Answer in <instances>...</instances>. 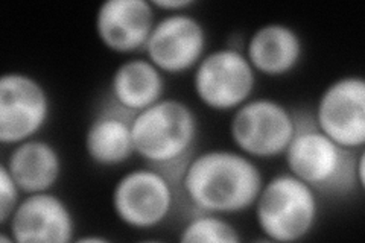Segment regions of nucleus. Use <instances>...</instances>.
Listing matches in <instances>:
<instances>
[{
    "instance_id": "1",
    "label": "nucleus",
    "mask_w": 365,
    "mask_h": 243,
    "mask_svg": "<svg viewBox=\"0 0 365 243\" xmlns=\"http://www.w3.org/2000/svg\"><path fill=\"white\" fill-rule=\"evenodd\" d=\"M264 177L253 158L239 150L210 149L193 155L180 181L187 212L236 214L255 207Z\"/></svg>"
},
{
    "instance_id": "2",
    "label": "nucleus",
    "mask_w": 365,
    "mask_h": 243,
    "mask_svg": "<svg viewBox=\"0 0 365 243\" xmlns=\"http://www.w3.org/2000/svg\"><path fill=\"white\" fill-rule=\"evenodd\" d=\"M200 122L186 102L163 98L135 114L133 122L134 152L148 167L155 169L180 187L189 161L195 155Z\"/></svg>"
},
{
    "instance_id": "3",
    "label": "nucleus",
    "mask_w": 365,
    "mask_h": 243,
    "mask_svg": "<svg viewBox=\"0 0 365 243\" xmlns=\"http://www.w3.org/2000/svg\"><path fill=\"white\" fill-rule=\"evenodd\" d=\"M294 115L295 131L283 154L288 172L318 195L344 198L361 190L355 170L359 150L342 148L327 137L309 111L294 110Z\"/></svg>"
},
{
    "instance_id": "4",
    "label": "nucleus",
    "mask_w": 365,
    "mask_h": 243,
    "mask_svg": "<svg viewBox=\"0 0 365 243\" xmlns=\"http://www.w3.org/2000/svg\"><path fill=\"white\" fill-rule=\"evenodd\" d=\"M256 221L268 240L291 243L312 233L319 214L318 193L292 173L264 182L255 202Z\"/></svg>"
},
{
    "instance_id": "5",
    "label": "nucleus",
    "mask_w": 365,
    "mask_h": 243,
    "mask_svg": "<svg viewBox=\"0 0 365 243\" xmlns=\"http://www.w3.org/2000/svg\"><path fill=\"white\" fill-rule=\"evenodd\" d=\"M180 202L174 184L163 173L148 166L122 175L111 195L114 214L123 225L134 229L160 227Z\"/></svg>"
},
{
    "instance_id": "6",
    "label": "nucleus",
    "mask_w": 365,
    "mask_h": 243,
    "mask_svg": "<svg viewBox=\"0 0 365 243\" xmlns=\"http://www.w3.org/2000/svg\"><path fill=\"white\" fill-rule=\"evenodd\" d=\"M294 131V110L271 98H251L233 111L230 122V137L239 152L259 160L283 155Z\"/></svg>"
},
{
    "instance_id": "7",
    "label": "nucleus",
    "mask_w": 365,
    "mask_h": 243,
    "mask_svg": "<svg viewBox=\"0 0 365 243\" xmlns=\"http://www.w3.org/2000/svg\"><path fill=\"white\" fill-rule=\"evenodd\" d=\"M257 73L242 49L227 46L205 53L193 73V91L204 107L218 113L235 111L251 99Z\"/></svg>"
},
{
    "instance_id": "8",
    "label": "nucleus",
    "mask_w": 365,
    "mask_h": 243,
    "mask_svg": "<svg viewBox=\"0 0 365 243\" xmlns=\"http://www.w3.org/2000/svg\"><path fill=\"white\" fill-rule=\"evenodd\" d=\"M51 115V98L38 79L9 72L0 78V143L16 146L36 138Z\"/></svg>"
},
{
    "instance_id": "9",
    "label": "nucleus",
    "mask_w": 365,
    "mask_h": 243,
    "mask_svg": "<svg viewBox=\"0 0 365 243\" xmlns=\"http://www.w3.org/2000/svg\"><path fill=\"white\" fill-rule=\"evenodd\" d=\"M315 123L339 146L361 150L365 145V81L349 75L330 83L319 95Z\"/></svg>"
},
{
    "instance_id": "10",
    "label": "nucleus",
    "mask_w": 365,
    "mask_h": 243,
    "mask_svg": "<svg viewBox=\"0 0 365 243\" xmlns=\"http://www.w3.org/2000/svg\"><path fill=\"white\" fill-rule=\"evenodd\" d=\"M207 48V31L187 13L168 14L155 21L145 46L146 58L160 72L180 75L198 66Z\"/></svg>"
},
{
    "instance_id": "11",
    "label": "nucleus",
    "mask_w": 365,
    "mask_h": 243,
    "mask_svg": "<svg viewBox=\"0 0 365 243\" xmlns=\"http://www.w3.org/2000/svg\"><path fill=\"white\" fill-rule=\"evenodd\" d=\"M8 224L17 243H68L75 236L72 210L51 192L26 195Z\"/></svg>"
},
{
    "instance_id": "12",
    "label": "nucleus",
    "mask_w": 365,
    "mask_h": 243,
    "mask_svg": "<svg viewBox=\"0 0 365 243\" xmlns=\"http://www.w3.org/2000/svg\"><path fill=\"white\" fill-rule=\"evenodd\" d=\"M155 21L148 0H107L98 8L95 29L108 51L130 55L145 51Z\"/></svg>"
},
{
    "instance_id": "13",
    "label": "nucleus",
    "mask_w": 365,
    "mask_h": 243,
    "mask_svg": "<svg viewBox=\"0 0 365 243\" xmlns=\"http://www.w3.org/2000/svg\"><path fill=\"white\" fill-rule=\"evenodd\" d=\"M135 114L114 102L110 95L91 118L84 138L88 158L102 167L127 163L135 154L133 122Z\"/></svg>"
},
{
    "instance_id": "14",
    "label": "nucleus",
    "mask_w": 365,
    "mask_h": 243,
    "mask_svg": "<svg viewBox=\"0 0 365 243\" xmlns=\"http://www.w3.org/2000/svg\"><path fill=\"white\" fill-rule=\"evenodd\" d=\"M304 52L300 33L284 23H267L257 28L247 41L245 56L256 73L269 78L295 71Z\"/></svg>"
},
{
    "instance_id": "15",
    "label": "nucleus",
    "mask_w": 365,
    "mask_h": 243,
    "mask_svg": "<svg viewBox=\"0 0 365 243\" xmlns=\"http://www.w3.org/2000/svg\"><path fill=\"white\" fill-rule=\"evenodd\" d=\"M4 163L20 190L26 195L49 192L58 182L63 170L58 150L40 138L16 145Z\"/></svg>"
},
{
    "instance_id": "16",
    "label": "nucleus",
    "mask_w": 365,
    "mask_h": 243,
    "mask_svg": "<svg viewBox=\"0 0 365 243\" xmlns=\"http://www.w3.org/2000/svg\"><path fill=\"white\" fill-rule=\"evenodd\" d=\"M163 95V73L148 58L123 61L111 76L110 98L134 114L153 107Z\"/></svg>"
},
{
    "instance_id": "17",
    "label": "nucleus",
    "mask_w": 365,
    "mask_h": 243,
    "mask_svg": "<svg viewBox=\"0 0 365 243\" xmlns=\"http://www.w3.org/2000/svg\"><path fill=\"white\" fill-rule=\"evenodd\" d=\"M180 242L187 243H239V231L222 214L205 212H187L180 231Z\"/></svg>"
},
{
    "instance_id": "18",
    "label": "nucleus",
    "mask_w": 365,
    "mask_h": 243,
    "mask_svg": "<svg viewBox=\"0 0 365 243\" xmlns=\"http://www.w3.org/2000/svg\"><path fill=\"white\" fill-rule=\"evenodd\" d=\"M20 187L11 175L6 165H0V224L6 225L20 204Z\"/></svg>"
},
{
    "instance_id": "19",
    "label": "nucleus",
    "mask_w": 365,
    "mask_h": 243,
    "mask_svg": "<svg viewBox=\"0 0 365 243\" xmlns=\"http://www.w3.org/2000/svg\"><path fill=\"white\" fill-rule=\"evenodd\" d=\"M153 6L155 9L168 11L169 14L177 13H186V9L195 5V0H153Z\"/></svg>"
},
{
    "instance_id": "20",
    "label": "nucleus",
    "mask_w": 365,
    "mask_h": 243,
    "mask_svg": "<svg viewBox=\"0 0 365 243\" xmlns=\"http://www.w3.org/2000/svg\"><path fill=\"white\" fill-rule=\"evenodd\" d=\"M78 242L88 243V242H107V240L102 239V237H83V239H78Z\"/></svg>"
}]
</instances>
